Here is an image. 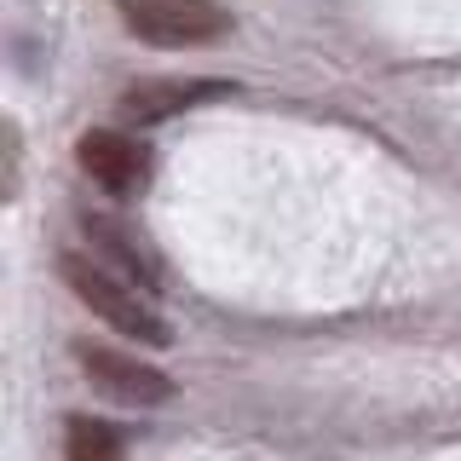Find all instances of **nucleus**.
<instances>
[{"instance_id": "obj_1", "label": "nucleus", "mask_w": 461, "mask_h": 461, "mask_svg": "<svg viewBox=\"0 0 461 461\" xmlns=\"http://www.w3.org/2000/svg\"><path fill=\"white\" fill-rule=\"evenodd\" d=\"M58 277L69 283V294L81 300L93 317H104L110 329H122V335H133V340H144V346H167L173 340V329H167V317L144 300V288H133L122 277V271H110L104 259H86V254H76V249H64L58 254Z\"/></svg>"}, {"instance_id": "obj_2", "label": "nucleus", "mask_w": 461, "mask_h": 461, "mask_svg": "<svg viewBox=\"0 0 461 461\" xmlns=\"http://www.w3.org/2000/svg\"><path fill=\"white\" fill-rule=\"evenodd\" d=\"M69 357L81 364V375L98 386L110 403H127V410H156V403L173 398V375H162L156 364H144V357L122 352V346H104V340H76L69 346Z\"/></svg>"}, {"instance_id": "obj_3", "label": "nucleus", "mask_w": 461, "mask_h": 461, "mask_svg": "<svg viewBox=\"0 0 461 461\" xmlns=\"http://www.w3.org/2000/svg\"><path fill=\"white\" fill-rule=\"evenodd\" d=\"M115 12L150 47H202L225 35V6L213 0H115Z\"/></svg>"}, {"instance_id": "obj_4", "label": "nucleus", "mask_w": 461, "mask_h": 461, "mask_svg": "<svg viewBox=\"0 0 461 461\" xmlns=\"http://www.w3.org/2000/svg\"><path fill=\"white\" fill-rule=\"evenodd\" d=\"M76 162L81 173L98 185V191L110 196H139L144 185H150V144H144L139 133H127V127H93V133L76 139Z\"/></svg>"}, {"instance_id": "obj_5", "label": "nucleus", "mask_w": 461, "mask_h": 461, "mask_svg": "<svg viewBox=\"0 0 461 461\" xmlns=\"http://www.w3.org/2000/svg\"><path fill=\"white\" fill-rule=\"evenodd\" d=\"M230 86L225 81H133L122 98H115V110H122V122L127 127H150V122H167V115H179V110H191L202 104V98H225Z\"/></svg>"}, {"instance_id": "obj_6", "label": "nucleus", "mask_w": 461, "mask_h": 461, "mask_svg": "<svg viewBox=\"0 0 461 461\" xmlns=\"http://www.w3.org/2000/svg\"><path fill=\"white\" fill-rule=\"evenodd\" d=\"M81 237H86V254H98L110 271H122L133 288L144 294H156L162 288V271H156V259L133 242V230L122 220H110V213H81Z\"/></svg>"}, {"instance_id": "obj_7", "label": "nucleus", "mask_w": 461, "mask_h": 461, "mask_svg": "<svg viewBox=\"0 0 461 461\" xmlns=\"http://www.w3.org/2000/svg\"><path fill=\"white\" fill-rule=\"evenodd\" d=\"M64 456L69 461H127V444L98 415H69L64 421Z\"/></svg>"}]
</instances>
